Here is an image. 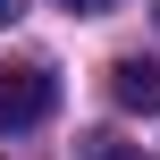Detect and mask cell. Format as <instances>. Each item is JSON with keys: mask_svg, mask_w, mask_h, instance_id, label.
<instances>
[{"mask_svg": "<svg viewBox=\"0 0 160 160\" xmlns=\"http://www.w3.org/2000/svg\"><path fill=\"white\" fill-rule=\"evenodd\" d=\"M59 8H76V17H101V8H110V0H59Z\"/></svg>", "mask_w": 160, "mask_h": 160, "instance_id": "obj_4", "label": "cell"}, {"mask_svg": "<svg viewBox=\"0 0 160 160\" xmlns=\"http://www.w3.org/2000/svg\"><path fill=\"white\" fill-rule=\"evenodd\" d=\"M51 101H59L51 68H0V135L42 127V118H51Z\"/></svg>", "mask_w": 160, "mask_h": 160, "instance_id": "obj_1", "label": "cell"}, {"mask_svg": "<svg viewBox=\"0 0 160 160\" xmlns=\"http://www.w3.org/2000/svg\"><path fill=\"white\" fill-rule=\"evenodd\" d=\"M110 93H118V110H160V59H118Z\"/></svg>", "mask_w": 160, "mask_h": 160, "instance_id": "obj_2", "label": "cell"}, {"mask_svg": "<svg viewBox=\"0 0 160 160\" xmlns=\"http://www.w3.org/2000/svg\"><path fill=\"white\" fill-rule=\"evenodd\" d=\"M84 160H143V152L118 143V135H84Z\"/></svg>", "mask_w": 160, "mask_h": 160, "instance_id": "obj_3", "label": "cell"}, {"mask_svg": "<svg viewBox=\"0 0 160 160\" xmlns=\"http://www.w3.org/2000/svg\"><path fill=\"white\" fill-rule=\"evenodd\" d=\"M17 17H25V0H0V25H17Z\"/></svg>", "mask_w": 160, "mask_h": 160, "instance_id": "obj_5", "label": "cell"}]
</instances>
